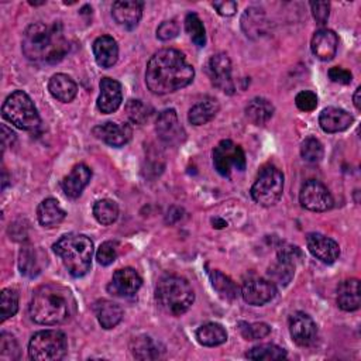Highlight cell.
<instances>
[{
    "label": "cell",
    "mask_w": 361,
    "mask_h": 361,
    "mask_svg": "<svg viewBox=\"0 0 361 361\" xmlns=\"http://www.w3.org/2000/svg\"><path fill=\"white\" fill-rule=\"evenodd\" d=\"M52 248L72 276L80 278L89 272L92 267L93 243L87 235L79 233L65 234Z\"/></svg>",
    "instance_id": "277c9868"
},
{
    "label": "cell",
    "mask_w": 361,
    "mask_h": 361,
    "mask_svg": "<svg viewBox=\"0 0 361 361\" xmlns=\"http://www.w3.org/2000/svg\"><path fill=\"white\" fill-rule=\"evenodd\" d=\"M155 299L164 312L180 316L192 306L195 293L186 279L168 275L159 279L155 288Z\"/></svg>",
    "instance_id": "5b68a950"
},
{
    "label": "cell",
    "mask_w": 361,
    "mask_h": 361,
    "mask_svg": "<svg viewBox=\"0 0 361 361\" xmlns=\"http://www.w3.org/2000/svg\"><path fill=\"white\" fill-rule=\"evenodd\" d=\"M319 124L324 133H338L353 124V116L338 107H326L319 116Z\"/></svg>",
    "instance_id": "603a6c76"
},
{
    "label": "cell",
    "mask_w": 361,
    "mask_h": 361,
    "mask_svg": "<svg viewBox=\"0 0 361 361\" xmlns=\"http://www.w3.org/2000/svg\"><path fill=\"white\" fill-rule=\"evenodd\" d=\"M0 309H1V322L13 317L18 310V293L11 289L6 288L0 293Z\"/></svg>",
    "instance_id": "ab89813d"
},
{
    "label": "cell",
    "mask_w": 361,
    "mask_h": 361,
    "mask_svg": "<svg viewBox=\"0 0 361 361\" xmlns=\"http://www.w3.org/2000/svg\"><path fill=\"white\" fill-rule=\"evenodd\" d=\"M68 350L66 336L59 330H41L28 343V355L34 361H56Z\"/></svg>",
    "instance_id": "52a82bcc"
},
{
    "label": "cell",
    "mask_w": 361,
    "mask_h": 361,
    "mask_svg": "<svg viewBox=\"0 0 361 361\" xmlns=\"http://www.w3.org/2000/svg\"><path fill=\"white\" fill-rule=\"evenodd\" d=\"M295 104L302 111H312L317 106V96L310 90H302L296 94Z\"/></svg>",
    "instance_id": "f6af8a7d"
},
{
    "label": "cell",
    "mask_w": 361,
    "mask_h": 361,
    "mask_svg": "<svg viewBox=\"0 0 361 361\" xmlns=\"http://www.w3.org/2000/svg\"><path fill=\"white\" fill-rule=\"evenodd\" d=\"M117 254H118V245L116 241H104L99 248H97V252H96V259L100 265H110L116 258H117Z\"/></svg>",
    "instance_id": "ee69618b"
},
{
    "label": "cell",
    "mask_w": 361,
    "mask_h": 361,
    "mask_svg": "<svg viewBox=\"0 0 361 361\" xmlns=\"http://www.w3.org/2000/svg\"><path fill=\"white\" fill-rule=\"evenodd\" d=\"M217 111H219L217 100L213 97H206L190 107L188 120L193 126H202L209 123L217 114Z\"/></svg>",
    "instance_id": "f546056e"
},
{
    "label": "cell",
    "mask_w": 361,
    "mask_h": 361,
    "mask_svg": "<svg viewBox=\"0 0 361 361\" xmlns=\"http://www.w3.org/2000/svg\"><path fill=\"white\" fill-rule=\"evenodd\" d=\"M18 267L23 275L25 276H37L41 272V265L38 255L34 248L25 247L20 251V258H18Z\"/></svg>",
    "instance_id": "8d00e7d4"
},
{
    "label": "cell",
    "mask_w": 361,
    "mask_h": 361,
    "mask_svg": "<svg viewBox=\"0 0 361 361\" xmlns=\"http://www.w3.org/2000/svg\"><path fill=\"white\" fill-rule=\"evenodd\" d=\"M209 78L217 89L224 93H234V82L231 79V61L226 54H216L207 62Z\"/></svg>",
    "instance_id": "4fadbf2b"
},
{
    "label": "cell",
    "mask_w": 361,
    "mask_h": 361,
    "mask_svg": "<svg viewBox=\"0 0 361 361\" xmlns=\"http://www.w3.org/2000/svg\"><path fill=\"white\" fill-rule=\"evenodd\" d=\"M142 7H144L142 1L118 0L113 3L111 14L117 24L131 30L140 23L142 17Z\"/></svg>",
    "instance_id": "ffe728a7"
},
{
    "label": "cell",
    "mask_w": 361,
    "mask_h": 361,
    "mask_svg": "<svg viewBox=\"0 0 361 361\" xmlns=\"http://www.w3.org/2000/svg\"><path fill=\"white\" fill-rule=\"evenodd\" d=\"M240 331L245 340H258L269 334L271 327L267 323H245L240 322Z\"/></svg>",
    "instance_id": "b9f144b4"
},
{
    "label": "cell",
    "mask_w": 361,
    "mask_h": 361,
    "mask_svg": "<svg viewBox=\"0 0 361 361\" xmlns=\"http://www.w3.org/2000/svg\"><path fill=\"white\" fill-rule=\"evenodd\" d=\"M327 75H329L331 82H336V83H340V85H350L351 79H353V75H351L350 71L338 68V66L330 68Z\"/></svg>",
    "instance_id": "c3c4849f"
},
{
    "label": "cell",
    "mask_w": 361,
    "mask_h": 361,
    "mask_svg": "<svg viewBox=\"0 0 361 361\" xmlns=\"http://www.w3.org/2000/svg\"><path fill=\"white\" fill-rule=\"evenodd\" d=\"M90 178H92V171L89 166H86L85 164L75 165L72 171L61 182L63 193L71 199L79 197L83 189L87 186Z\"/></svg>",
    "instance_id": "44dd1931"
},
{
    "label": "cell",
    "mask_w": 361,
    "mask_h": 361,
    "mask_svg": "<svg viewBox=\"0 0 361 361\" xmlns=\"http://www.w3.org/2000/svg\"><path fill=\"white\" fill-rule=\"evenodd\" d=\"M213 165L220 175L228 176L233 168L238 171L245 168V154L231 140H223L213 149Z\"/></svg>",
    "instance_id": "30bf717a"
},
{
    "label": "cell",
    "mask_w": 361,
    "mask_h": 361,
    "mask_svg": "<svg viewBox=\"0 0 361 361\" xmlns=\"http://www.w3.org/2000/svg\"><path fill=\"white\" fill-rule=\"evenodd\" d=\"M155 130L158 137L169 145L180 144L185 140V130L180 126L176 111L173 109H166L159 113Z\"/></svg>",
    "instance_id": "9a60e30c"
},
{
    "label": "cell",
    "mask_w": 361,
    "mask_h": 361,
    "mask_svg": "<svg viewBox=\"0 0 361 361\" xmlns=\"http://www.w3.org/2000/svg\"><path fill=\"white\" fill-rule=\"evenodd\" d=\"M210 281H212V285H213L214 290H216L223 299L233 300V299L237 298V295H238V288H237V285H235L228 276H226L224 274H221L220 271L213 269V271L210 272Z\"/></svg>",
    "instance_id": "836d02e7"
},
{
    "label": "cell",
    "mask_w": 361,
    "mask_h": 361,
    "mask_svg": "<svg viewBox=\"0 0 361 361\" xmlns=\"http://www.w3.org/2000/svg\"><path fill=\"white\" fill-rule=\"evenodd\" d=\"M93 216L94 219L103 224V226H109L111 223H114L118 217V206L116 202L110 200V199H102L97 200L93 204Z\"/></svg>",
    "instance_id": "d590c367"
},
{
    "label": "cell",
    "mask_w": 361,
    "mask_h": 361,
    "mask_svg": "<svg viewBox=\"0 0 361 361\" xmlns=\"http://www.w3.org/2000/svg\"><path fill=\"white\" fill-rule=\"evenodd\" d=\"M131 353L138 360H154L159 357V345L148 336H140L131 343Z\"/></svg>",
    "instance_id": "d6a6232c"
},
{
    "label": "cell",
    "mask_w": 361,
    "mask_h": 361,
    "mask_svg": "<svg viewBox=\"0 0 361 361\" xmlns=\"http://www.w3.org/2000/svg\"><path fill=\"white\" fill-rule=\"evenodd\" d=\"M300 204L310 212H326L333 207V196L319 180H306L299 192Z\"/></svg>",
    "instance_id": "8fae6325"
},
{
    "label": "cell",
    "mask_w": 361,
    "mask_h": 361,
    "mask_svg": "<svg viewBox=\"0 0 361 361\" xmlns=\"http://www.w3.org/2000/svg\"><path fill=\"white\" fill-rule=\"evenodd\" d=\"M1 133H3V135H1V140H3V147H7L8 144H13L14 142V140H16V134L11 131V130H8L7 128V126H1Z\"/></svg>",
    "instance_id": "f907efd6"
},
{
    "label": "cell",
    "mask_w": 361,
    "mask_h": 361,
    "mask_svg": "<svg viewBox=\"0 0 361 361\" xmlns=\"http://www.w3.org/2000/svg\"><path fill=\"white\" fill-rule=\"evenodd\" d=\"M93 312L100 326L107 330L116 327L123 319V309L116 302L109 299H100L94 302Z\"/></svg>",
    "instance_id": "4316f807"
},
{
    "label": "cell",
    "mask_w": 361,
    "mask_h": 361,
    "mask_svg": "<svg viewBox=\"0 0 361 361\" xmlns=\"http://www.w3.org/2000/svg\"><path fill=\"white\" fill-rule=\"evenodd\" d=\"M185 30L189 34L190 39L197 47H204V44H206V31H204L202 20L199 18L197 14H195V13L186 14V17H185Z\"/></svg>",
    "instance_id": "f35d334b"
},
{
    "label": "cell",
    "mask_w": 361,
    "mask_h": 361,
    "mask_svg": "<svg viewBox=\"0 0 361 361\" xmlns=\"http://www.w3.org/2000/svg\"><path fill=\"white\" fill-rule=\"evenodd\" d=\"M93 55L100 68H110L117 62L118 47L113 37L100 35L93 42Z\"/></svg>",
    "instance_id": "484cf974"
},
{
    "label": "cell",
    "mask_w": 361,
    "mask_h": 361,
    "mask_svg": "<svg viewBox=\"0 0 361 361\" xmlns=\"http://www.w3.org/2000/svg\"><path fill=\"white\" fill-rule=\"evenodd\" d=\"M142 279L133 268L117 269L107 286V290L116 296H133L141 288Z\"/></svg>",
    "instance_id": "2e32d148"
},
{
    "label": "cell",
    "mask_w": 361,
    "mask_h": 361,
    "mask_svg": "<svg viewBox=\"0 0 361 361\" xmlns=\"http://www.w3.org/2000/svg\"><path fill=\"white\" fill-rule=\"evenodd\" d=\"M75 312L72 292L58 283L39 286L30 303V316L38 324L55 326L66 322Z\"/></svg>",
    "instance_id": "3957f363"
},
{
    "label": "cell",
    "mask_w": 361,
    "mask_h": 361,
    "mask_svg": "<svg viewBox=\"0 0 361 361\" xmlns=\"http://www.w3.org/2000/svg\"><path fill=\"white\" fill-rule=\"evenodd\" d=\"M276 293L275 285L269 279L261 276H250L244 281L241 288L243 299L252 306H261L274 299Z\"/></svg>",
    "instance_id": "7c38bea8"
},
{
    "label": "cell",
    "mask_w": 361,
    "mask_h": 361,
    "mask_svg": "<svg viewBox=\"0 0 361 361\" xmlns=\"http://www.w3.org/2000/svg\"><path fill=\"white\" fill-rule=\"evenodd\" d=\"M300 155L307 162H319L323 158V145L314 137H307L300 145Z\"/></svg>",
    "instance_id": "60d3db41"
},
{
    "label": "cell",
    "mask_w": 361,
    "mask_h": 361,
    "mask_svg": "<svg viewBox=\"0 0 361 361\" xmlns=\"http://www.w3.org/2000/svg\"><path fill=\"white\" fill-rule=\"evenodd\" d=\"M37 217L41 226L51 228L62 223V220L65 219V212L59 206V202L56 199L48 197L39 203L37 209Z\"/></svg>",
    "instance_id": "f1b7e54d"
},
{
    "label": "cell",
    "mask_w": 361,
    "mask_h": 361,
    "mask_svg": "<svg viewBox=\"0 0 361 361\" xmlns=\"http://www.w3.org/2000/svg\"><path fill=\"white\" fill-rule=\"evenodd\" d=\"M282 192L283 175L272 165L262 168L251 186V197L255 203L264 207L274 206L281 199Z\"/></svg>",
    "instance_id": "ba28073f"
},
{
    "label": "cell",
    "mask_w": 361,
    "mask_h": 361,
    "mask_svg": "<svg viewBox=\"0 0 361 361\" xmlns=\"http://www.w3.org/2000/svg\"><path fill=\"white\" fill-rule=\"evenodd\" d=\"M126 114L128 117V120L134 124H144L145 121H148L151 113H152V109L142 103L141 100H137V99H131L126 103Z\"/></svg>",
    "instance_id": "74e56055"
},
{
    "label": "cell",
    "mask_w": 361,
    "mask_h": 361,
    "mask_svg": "<svg viewBox=\"0 0 361 361\" xmlns=\"http://www.w3.org/2000/svg\"><path fill=\"white\" fill-rule=\"evenodd\" d=\"M289 333L298 345L309 347L317 338V326L309 314L296 312L289 317Z\"/></svg>",
    "instance_id": "5bb4252c"
},
{
    "label": "cell",
    "mask_w": 361,
    "mask_h": 361,
    "mask_svg": "<svg viewBox=\"0 0 361 361\" xmlns=\"http://www.w3.org/2000/svg\"><path fill=\"white\" fill-rule=\"evenodd\" d=\"M272 114H274V106L269 100L264 97H254L245 106L247 118L257 126L265 124L272 117Z\"/></svg>",
    "instance_id": "4dcf8cb0"
},
{
    "label": "cell",
    "mask_w": 361,
    "mask_h": 361,
    "mask_svg": "<svg viewBox=\"0 0 361 361\" xmlns=\"http://www.w3.org/2000/svg\"><path fill=\"white\" fill-rule=\"evenodd\" d=\"M195 76L185 55L173 48L155 52L147 63L145 83L155 94H168L188 86Z\"/></svg>",
    "instance_id": "6da1fadb"
},
{
    "label": "cell",
    "mask_w": 361,
    "mask_h": 361,
    "mask_svg": "<svg viewBox=\"0 0 361 361\" xmlns=\"http://www.w3.org/2000/svg\"><path fill=\"white\" fill-rule=\"evenodd\" d=\"M100 94L97 97V109L103 114L114 113L121 102H123V92L121 85L111 78H103L100 80Z\"/></svg>",
    "instance_id": "d6986e66"
},
{
    "label": "cell",
    "mask_w": 361,
    "mask_h": 361,
    "mask_svg": "<svg viewBox=\"0 0 361 361\" xmlns=\"http://www.w3.org/2000/svg\"><path fill=\"white\" fill-rule=\"evenodd\" d=\"M302 258V251L296 245L285 244L278 250L276 261L268 268L269 281L275 285L286 286L293 275H295V265Z\"/></svg>",
    "instance_id": "9c48e42d"
},
{
    "label": "cell",
    "mask_w": 361,
    "mask_h": 361,
    "mask_svg": "<svg viewBox=\"0 0 361 361\" xmlns=\"http://www.w3.org/2000/svg\"><path fill=\"white\" fill-rule=\"evenodd\" d=\"M241 28L250 38H259L268 32L267 16L259 7H248L241 17Z\"/></svg>",
    "instance_id": "cb8c5ba5"
},
{
    "label": "cell",
    "mask_w": 361,
    "mask_h": 361,
    "mask_svg": "<svg viewBox=\"0 0 361 361\" xmlns=\"http://www.w3.org/2000/svg\"><path fill=\"white\" fill-rule=\"evenodd\" d=\"M310 8H312V14H313L314 20L319 24H324L329 20V14H330V3L329 1H312Z\"/></svg>",
    "instance_id": "7dc6e473"
},
{
    "label": "cell",
    "mask_w": 361,
    "mask_h": 361,
    "mask_svg": "<svg viewBox=\"0 0 361 361\" xmlns=\"http://www.w3.org/2000/svg\"><path fill=\"white\" fill-rule=\"evenodd\" d=\"M337 305L344 312H354L361 305L360 281L357 278L343 281L337 288Z\"/></svg>",
    "instance_id": "d4e9b609"
},
{
    "label": "cell",
    "mask_w": 361,
    "mask_h": 361,
    "mask_svg": "<svg viewBox=\"0 0 361 361\" xmlns=\"http://www.w3.org/2000/svg\"><path fill=\"white\" fill-rule=\"evenodd\" d=\"M20 354L16 338L8 333L0 334V358L1 360H17Z\"/></svg>",
    "instance_id": "7bdbcfd3"
},
{
    "label": "cell",
    "mask_w": 361,
    "mask_h": 361,
    "mask_svg": "<svg viewBox=\"0 0 361 361\" xmlns=\"http://www.w3.org/2000/svg\"><path fill=\"white\" fill-rule=\"evenodd\" d=\"M213 7L217 10V13L220 16H224V17H230L235 13L237 10V3L235 1H214L213 3Z\"/></svg>",
    "instance_id": "681fc988"
},
{
    "label": "cell",
    "mask_w": 361,
    "mask_h": 361,
    "mask_svg": "<svg viewBox=\"0 0 361 361\" xmlns=\"http://www.w3.org/2000/svg\"><path fill=\"white\" fill-rule=\"evenodd\" d=\"M49 93L62 103H69L76 97L78 86L75 80L65 73H55L48 82Z\"/></svg>",
    "instance_id": "83f0119b"
},
{
    "label": "cell",
    "mask_w": 361,
    "mask_h": 361,
    "mask_svg": "<svg viewBox=\"0 0 361 361\" xmlns=\"http://www.w3.org/2000/svg\"><path fill=\"white\" fill-rule=\"evenodd\" d=\"M213 224H216V226H214L216 228H223V227L227 226V223H226L224 220H221V219H214V220H213Z\"/></svg>",
    "instance_id": "f5cc1de1"
},
{
    "label": "cell",
    "mask_w": 361,
    "mask_h": 361,
    "mask_svg": "<svg viewBox=\"0 0 361 361\" xmlns=\"http://www.w3.org/2000/svg\"><path fill=\"white\" fill-rule=\"evenodd\" d=\"M1 116L10 124L25 131L35 130L41 121L34 102L23 90L13 92L4 100L1 107Z\"/></svg>",
    "instance_id": "8992f818"
},
{
    "label": "cell",
    "mask_w": 361,
    "mask_h": 361,
    "mask_svg": "<svg viewBox=\"0 0 361 361\" xmlns=\"http://www.w3.org/2000/svg\"><path fill=\"white\" fill-rule=\"evenodd\" d=\"M21 49L34 63H56L68 54L69 44L59 23H34L23 34Z\"/></svg>",
    "instance_id": "7a4b0ae2"
},
{
    "label": "cell",
    "mask_w": 361,
    "mask_h": 361,
    "mask_svg": "<svg viewBox=\"0 0 361 361\" xmlns=\"http://www.w3.org/2000/svg\"><path fill=\"white\" fill-rule=\"evenodd\" d=\"M337 47H338V38L336 32L329 28H322L316 31L314 35L312 37V42H310L312 52L320 61H330L336 55Z\"/></svg>",
    "instance_id": "7402d4cb"
},
{
    "label": "cell",
    "mask_w": 361,
    "mask_h": 361,
    "mask_svg": "<svg viewBox=\"0 0 361 361\" xmlns=\"http://www.w3.org/2000/svg\"><path fill=\"white\" fill-rule=\"evenodd\" d=\"M93 134L96 135V138L111 147H123L130 141L133 130L127 123L107 121L104 124L96 126L93 128Z\"/></svg>",
    "instance_id": "ac0fdd59"
},
{
    "label": "cell",
    "mask_w": 361,
    "mask_h": 361,
    "mask_svg": "<svg viewBox=\"0 0 361 361\" xmlns=\"http://www.w3.org/2000/svg\"><path fill=\"white\" fill-rule=\"evenodd\" d=\"M196 338L202 345L216 347L227 340V331L219 323H206L197 329Z\"/></svg>",
    "instance_id": "1f68e13d"
},
{
    "label": "cell",
    "mask_w": 361,
    "mask_h": 361,
    "mask_svg": "<svg viewBox=\"0 0 361 361\" xmlns=\"http://www.w3.org/2000/svg\"><path fill=\"white\" fill-rule=\"evenodd\" d=\"M306 244L313 257L324 264H333L340 255L338 244L320 233H310L306 237Z\"/></svg>",
    "instance_id": "e0dca14e"
},
{
    "label": "cell",
    "mask_w": 361,
    "mask_h": 361,
    "mask_svg": "<svg viewBox=\"0 0 361 361\" xmlns=\"http://www.w3.org/2000/svg\"><path fill=\"white\" fill-rule=\"evenodd\" d=\"M178 32H179V24L175 20H166L158 25L157 38H159L161 41H168L175 38Z\"/></svg>",
    "instance_id": "bcb514c9"
},
{
    "label": "cell",
    "mask_w": 361,
    "mask_h": 361,
    "mask_svg": "<svg viewBox=\"0 0 361 361\" xmlns=\"http://www.w3.org/2000/svg\"><path fill=\"white\" fill-rule=\"evenodd\" d=\"M360 94H361V87H357V89H355V93H354V96H353V100H354V106H355V109H357V110H360V109H361V103H360Z\"/></svg>",
    "instance_id": "816d5d0a"
},
{
    "label": "cell",
    "mask_w": 361,
    "mask_h": 361,
    "mask_svg": "<svg viewBox=\"0 0 361 361\" xmlns=\"http://www.w3.org/2000/svg\"><path fill=\"white\" fill-rule=\"evenodd\" d=\"M245 357L255 361H276L283 360L286 357V351L275 344H259L252 347Z\"/></svg>",
    "instance_id": "e575fe53"
}]
</instances>
